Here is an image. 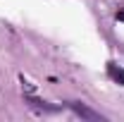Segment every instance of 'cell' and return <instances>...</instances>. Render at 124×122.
Here are the masks:
<instances>
[{
	"instance_id": "obj_4",
	"label": "cell",
	"mask_w": 124,
	"mask_h": 122,
	"mask_svg": "<svg viewBox=\"0 0 124 122\" xmlns=\"http://www.w3.org/2000/svg\"><path fill=\"white\" fill-rule=\"evenodd\" d=\"M117 19H119V22H124V7H119V12H117Z\"/></svg>"
},
{
	"instance_id": "obj_3",
	"label": "cell",
	"mask_w": 124,
	"mask_h": 122,
	"mask_svg": "<svg viewBox=\"0 0 124 122\" xmlns=\"http://www.w3.org/2000/svg\"><path fill=\"white\" fill-rule=\"evenodd\" d=\"M108 74H110V79H112L115 84L124 86V70L117 65V62H108Z\"/></svg>"
},
{
	"instance_id": "obj_1",
	"label": "cell",
	"mask_w": 124,
	"mask_h": 122,
	"mask_svg": "<svg viewBox=\"0 0 124 122\" xmlns=\"http://www.w3.org/2000/svg\"><path fill=\"white\" fill-rule=\"evenodd\" d=\"M67 108H69L77 117H81V120H103V115H100V113L91 110L88 105H84L81 101H67Z\"/></svg>"
},
{
	"instance_id": "obj_2",
	"label": "cell",
	"mask_w": 124,
	"mask_h": 122,
	"mask_svg": "<svg viewBox=\"0 0 124 122\" xmlns=\"http://www.w3.org/2000/svg\"><path fill=\"white\" fill-rule=\"evenodd\" d=\"M24 103H26L31 110H36V113H46V115H50V113H57V110H60L57 105H50L48 101L36 98L33 93H24Z\"/></svg>"
}]
</instances>
